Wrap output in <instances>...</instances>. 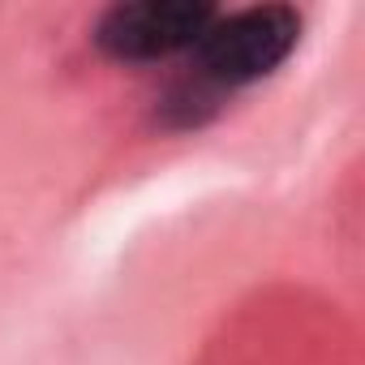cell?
Segmentation results:
<instances>
[{
    "label": "cell",
    "instance_id": "obj_2",
    "mask_svg": "<svg viewBox=\"0 0 365 365\" xmlns=\"http://www.w3.org/2000/svg\"><path fill=\"white\" fill-rule=\"evenodd\" d=\"M215 5L202 0H138L112 5L95 22V43L112 61H159L172 52L198 48V39L215 22Z\"/></svg>",
    "mask_w": 365,
    "mask_h": 365
},
{
    "label": "cell",
    "instance_id": "obj_1",
    "mask_svg": "<svg viewBox=\"0 0 365 365\" xmlns=\"http://www.w3.org/2000/svg\"><path fill=\"white\" fill-rule=\"evenodd\" d=\"M301 39V14L288 5H254L228 18H215L198 39V73L215 86H250L275 73Z\"/></svg>",
    "mask_w": 365,
    "mask_h": 365
}]
</instances>
